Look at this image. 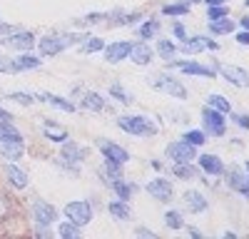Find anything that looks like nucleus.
<instances>
[{
  "mask_svg": "<svg viewBox=\"0 0 249 239\" xmlns=\"http://www.w3.org/2000/svg\"><path fill=\"white\" fill-rule=\"evenodd\" d=\"M117 127L130 135H137V137H152L160 132V127L144 115H122L117 120Z\"/></svg>",
  "mask_w": 249,
  "mask_h": 239,
  "instance_id": "1",
  "label": "nucleus"
},
{
  "mask_svg": "<svg viewBox=\"0 0 249 239\" xmlns=\"http://www.w3.org/2000/svg\"><path fill=\"white\" fill-rule=\"evenodd\" d=\"M65 217L70 219L72 224H77V227H85V224H90L92 222V217H95V212H92V205L88 202V199H72V202H68L65 205Z\"/></svg>",
  "mask_w": 249,
  "mask_h": 239,
  "instance_id": "2",
  "label": "nucleus"
},
{
  "mask_svg": "<svg viewBox=\"0 0 249 239\" xmlns=\"http://www.w3.org/2000/svg\"><path fill=\"white\" fill-rule=\"evenodd\" d=\"M72 43H77L75 35H45L43 40H37V48L43 57H53V55H60L65 48H70Z\"/></svg>",
  "mask_w": 249,
  "mask_h": 239,
  "instance_id": "3",
  "label": "nucleus"
},
{
  "mask_svg": "<svg viewBox=\"0 0 249 239\" xmlns=\"http://www.w3.org/2000/svg\"><path fill=\"white\" fill-rule=\"evenodd\" d=\"M152 87L160 90V92H164V95H170V97H175V100H187V90H184V85L179 83L177 77L167 75V72L155 75V77H152Z\"/></svg>",
  "mask_w": 249,
  "mask_h": 239,
  "instance_id": "4",
  "label": "nucleus"
},
{
  "mask_svg": "<svg viewBox=\"0 0 249 239\" xmlns=\"http://www.w3.org/2000/svg\"><path fill=\"white\" fill-rule=\"evenodd\" d=\"M202 125H204V135H212V137H222L227 132V120H224V112L214 110L207 105L202 110Z\"/></svg>",
  "mask_w": 249,
  "mask_h": 239,
  "instance_id": "5",
  "label": "nucleus"
},
{
  "mask_svg": "<svg viewBox=\"0 0 249 239\" xmlns=\"http://www.w3.org/2000/svg\"><path fill=\"white\" fill-rule=\"evenodd\" d=\"M30 209H33V219H35L37 229H50L57 222V209L50 202H45V199H35Z\"/></svg>",
  "mask_w": 249,
  "mask_h": 239,
  "instance_id": "6",
  "label": "nucleus"
},
{
  "mask_svg": "<svg viewBox=\"0 0 249 239\" xmlns=\"http://www.w3.org/2000/svg\"><path fill=\"white\" fill-rule=\"evenodd\" d=\"M214 70L227 80L230 85L234 87H249V72L244 68H237V65H224V63H217Z\"/></svg>",
  "mask_w": 249,
  "mask_h": 239,
  "instance_id": "7",
  "label": "nucleus"
},
{
  "mask_svg": "<svg viewBox=\"0 0 249 239\" xmlns=\"http://www.w3.org/2000/svg\"><path fill=\"white\" fill-rule=\"evenodd\" d=\"M164 154H167V159H172V162H192V159H197L195 145L184 142V139H179V142H172V145H167Z\"/></svg>",
  "mask_w": 249,
  "mask_h": 239,
  "instance_id": "8",
  "label": "nucleus"
},
{
  "mask_svg": "<svg viewBox=\"0 0 249 239\" xmlns=\"http://www.w3.org/2000/svg\"><path fill=\"white\" fill-rule=\"evenodd\" d=\"M219 45L214 43V40H210V37H204V35H195V37H187V40H182V52L184 55H199V52H204V50H217Z\"/></svg>",
  "mask_w": 249,
  "mask_h": 239,
  "instance_id": "9",
  "label": "nucleus"
},
{
  "mask_svg": "<svg viewBox=\"0 0 249 239\" xmlns=\"http://www.w3.org/2000/svg\"><path fill=\"white\" fill-rule=\"evenodd\" d=\"M167 65L182 70L184 75H199V77H210V80L217 75L214 68H204V65H199V63H192V60L187 63V60H175V57H172V60H167Z\"/></svg>",
  "mask_w": 249,
  "mask_h": 239,
  "instance_id": "10",
  "label": "nucleus"
},
{
  "mask_svg": "<svg viewBox=\"0 0 249 239\" xmlns=\"http://www.w3.org/2000/svg\"><path fill=\"white\" fill-rule=\"evenodd\" d=\"M60 159H65V165H68L72 172H77V165L85 159V150L77 147L72 139H65V142H62V147H60Z\"/></svg>",
  "mask_w": 249,
  "mask_h": 239,
  "instance_id": "11",
  "label": "nucleus"
},
{
  "mask_svg": "<svg viewBox=\"0 0 249 239\" xmlns=\"http://www.w3.org/2000/svg\"><path fill=\"white\" fill-rule=\"evenodd\" d=\"M130 48H132L130 40H115V43H110V45L102 48V52H105V60H107V63L117 65V63H122V60H127Z\"/></svg>",
  "mask_w": 249,
  "mask_h": 239,
  "instance_id": "12",
  "label": "nucleus"
},
{
  "mask_svg": "<svg viewBox=\"0 0 249 239\" xmlns=\"http://www.w3.org/2000/svg\"><path fill=\"white\" fill-rule=\"evenodd\" d=\"M227 185H230L232 192H237V194L249 199V174L242 172L239 167H232L230 172H227Z\"/></svg>",
  "mask_w": 249,
  "mask_h": 239,
  "instance_id": "13",
  "label": "nucleus"
},
{
  "mask_svg": "<svg viewBox=\"0 0 249 239\" xmlns=\"http://www.w3.org/2000/svg\"><path fill=\"white\" fill-rule=\"evenodd\" d=\"M150 192L152 199H157V202H170L172 199V185H170V179H162V177H155L147 182V187H144Z\"/></svg>",
  "mask_w": 249,
  "mask_h": 239,
  "instance_id": "14",
  "label": "nucleus"
},
{
  "mask_svg": "<svg viewBox=\"0 0 249 239\" xmlns=\"http://www.w3.org/2000/svg\"><path fill=\"white\" fill-rule=\"evenodd\" d=\"M3 43L10 48V50H23V52H30L33 45H35V35L28 33V30H18L13 35H8V40H3Z\"/></svg>",
  "mask_w": 249,
  "mask_h": 239,
  "instance_id": "15",
  "label": "nucleus"
},
{
  "mask_svg": "<svg viewBox=\"0 0 249 239\" xmlns=\"http://www.w3.org/2000/svg\"><path fill=\"white\" fill-rule=\"evenodd\" d=\"M97 147H100V152H102V157L105 159H112V162H120V165H124L130 159V152L124 150V147H120V145H115V142H107V139H100L97 142Z\"/></svg>",
  "mask_w": 249,
  "mask_h": 239,
  "instance_id": "16",
  "label": "nucleus"
},
{
  "mask_svg": "<svg viewBox=\"0 0 249 239\" xmlns=\"http://www.w3.org/2000/svg\"><path fill=\"white\" fill-rule=\"evenodd\" d=\"M3 172H5V177H8V185L10 187H15V189H25L28 187V172L25 170H20L15 162H5L3 165Z\"/></svg>",
  "mask_w": 249,
  "mask_h": 239,
  "instance_id": "17",
  "label": "nucleus"
},
{
  "mask_svg": "<svg viewBox=\"0 0 249 239\" xmlns=\"http://www.w3.org/2000/svg\"><path fill=\"white\" fill-rule=\"evenodd\" d=\"M197 167L202 170V174H210V177L224 174V162L217 154H202V157H197Z\"/></svg>",
  "mask_w": 249,
  "mask_h": 239,
  "instance_id": "18",
  "label": "nucleus"
},
{
  "mask_svg": "<svg viewBox=\"0 0 249 239\" xmlns=\"http://www.w3.org/2000/svg\"><path fill=\"white\" fill-rule=\"evenodd\" d=\"M182 199H184V207L190 209L192 214H202V212H207V207H210L207 197H204L202 192H197V189H187V192L182 194Z\"/></svg>",
  "mask_w": 249,
  "mask_h": 239,
  "instance_id": "19",
  "label": "nucleus"
},
{
  "mask_svg": "<svg viewBox=\"0 0 249 239\" xmlns=\"http://www.w3.org/2000/svg\"><path fill=\"white\" fill-rule=\"evenodd\" d=\"M135 65H150L152 57H155V50L147 45V43H132L130 48V55H127Z\"/></svg>",
  "mask_w": 249,
  "mask_h": 239,
  "instance_id": "20",
  "label": "nucleus"
},
{
  "mask_svg": "<svg viewBox=\"0 0 249 239\" xmlns=\"http://www.w3.org/2000/svg\"><path fill=\"white\" fill-rule=\"evenodd\" d=\"M40 65H43V60L30 55V52H23L20 57L13 60V72H25V70H37Z\"/></svg>",
  "mask_w": 249,
  "mask_h": 239,
  "instance_id": "21",
  "label": "nucleus"
},
{
  "mask_svg": "<svg viewBox=\"0 0 249 239\" xmlns=\"http://www.w3.org/2000/svg\"><path fill=\"white\" fill-rule=\"evenodd\" d=\"M37 97L43 100V102H48V105H53V107L62 110V112H75V110H77V107H75V102H70V100L60 97V95H55V92H40Z\"/></svg>",
  "mask_w": 249,
  "mask_h": 239,
  "instance_id": "22",
  "label": "nucleus"
},
{
  "mask_svg": "<svg viewBox=\"0 0 249 239\" xmlns=\"http://www.w3.org/2000/svg\"><path fill=\"white\" fill-rule=\"evenodd\" d=\"M0 142H25V139L10 120H0Z\"/></svg>",
  "mask_w": 249,
  "mask_h": 239,
  "instance_id": "23",
  "label": "nucleus"
},
{
  "mask_svg": "<svg viewBox=\"0 0 249 239\" xmlns=\"http://www.w3.org/2000/svg\"><path fill=\"white\" fill-rule=\"evenodd\" d=\"M43 135L50 139V142H60V145L68 139V130L60 127V125H55L53 120H45V122H43Z\"/></svg>",
  "mask_w": 249,
  "mask_h": 239,
  "instance_id": "24",
  "label": "nucleus"
},
{
  "mask_svg": "<svg viewBox=\"0 0 249 239\" xmlns=\"http://www.w3.org/2000/svg\"><path fill=\"white\" fill-rule=\"evenodd\" d=\"M112 192L117 194V199H124V202H130V197L137 192V185L135 182H127V179H112Z\"/></svg>",
  "mask_w": 249,
  "mask_h": 239,
  "instance_id": "25",
  "label": "nucleus"
},
{
  "mask_svg": "<svg viewBox=\"0 0 249 239\" xmlns=\"http://www.w3.org/2000/svg\"><path fill=\"white\" fill-rule=\"evenodd\" d=\"M172 172H175V177H179V179H199V174H202V170L195 167L192 162H175Z\"/></svg>",
  "mask_w": 249,
  "mask_h": 239,
  "instance_id": "26",
  "label": "nucleus"
},
{
  "mask_svg": "<svg viewBox=\"0 0 249 239\" xmlns=\"http://www.w3.org/2000/svg\"><path fill=\"white\" fill-rule=\"evenodd\" d=\"M23 152H25V142H0V154L5 159H10V162L20 159Z\"/></svg>",
  "mask_w": 249,
  "mask_h": 239,
  "instance_id": "27",
  "label": "nucleus"
},
{
  "mask_svg": "<svg viewBox=\"0 0 249 239\" xmlns=\"http://www.w3.org/2000/svg\"><path fill=\"white\" fill-rule=\"evenodd\" d=\"M107 212L115 217V219H132V209H130V205L124 202V199H115V202H110L107 205Z\"/></svg>",
  "mask_w": 249,
  "mask_h": 239,
  "instance_id": "28",
  "label": "nucleus"
},
{
  "mask_svg": "<svg viewBox=\"0 0 249 239\" xmlns=\"http://www.w3.org/2000/svg\"><path fill=\"white\" fill-rule=\"evenodd\" d=\"M234 20H230V17H219V20H210V33L212 35H230V33H234Z\"/></svg>",
  "mask_w": 249,
  "mask_h": 239,
  "instance_id": "29",
  "label": "nucleus"
},
{
  "mask_svg": "<svg viewBox=\"0 0 249 239\" xmlns=\"http://www.w3.org/2000/svg\"><path fill=\"white\" fill-rule=\"evenodd\" d=\"M80 105L85 110H92V112H102L105 110V100H102V95H97V92H85Z\"/></svg>",
  "mask_w": 249,
  "mask_h": 239,
  "instance_id": "30",
  "label": "nucleus"
},
{
  "mask_svg": "<svg viewBox=\"0 0 249 239\" xmlns=\"http://www.w3.org/2000/svg\"><path fill=\"white\" fill-rule=\"evenodd\" d=\"M110 97H112V100H117L120 105H132V102H135L132 92H127L120 83H112V85H110Z\"/></svg>",
  "mask_w": 249,
  "mask_h": 239,
  "instance_id": "31",
  "label": "nucleus"
},
{
  "mask_svg": "<svg viewBox=\"0 0 249 239\" xmlns=\"http://www.w3.org/2000/svg\"><path fill=\"white\" fill-rule=\"evenodd\" d=\"M207 105H210V107H214V110H219V112H232V102H230V100H227L224 95H219V92H214V95H210V97H207Z\"/></svg>",
  "mask_w": 249,
  "mask_h": 239,
  "instance_id": "32",
  "label": "nucleus"
},
{
  "mask_svg": "<svg viewBox=\"0 0 249 239\" xmlns=\"http://www.w3.org/2000/svg\"><path fill=\"white\" fill-rule=\"evenodd\" d=\"M157 33H160V20H155V17L144 20V25H140V30H137V35L142 40H152Z\"/></svg>",
  "mask_w": 249,
  "mask_h": 239,
  "instance_id": "33",
  "label": "nucleus"
},
{
  "mask_svg": "<svg viewBox=\"0 0 249 239\" xmlns=\"http://www.w3.org/2000/svg\"><path fill=\"white\" fill-rule=\"evenodd\" d=\"M102 48H105V40H100V37H85V40H82V45H80V50L85 55L102 52Z\"/></svg>",
  "mask_w": 249,
  "mask_h": 239,
  "instance_id": "34",
  "label": "nucleus"
},
{
  "mask_svg": "<svg viewBox=\"0 0 249 239\" xmlns=\"http://www.w3.org/2000/svg\"><path fill=\"white\" fill-rule=\"evenodd\" d=\"M57 234H60L62 239H80V227L72 224L70 219H68V222H62V224L57 227Z\"/></svg>",
  "mask_w": 249,
  "mask_h": 239,
  "instance_id": "35",
  "label": "nucleus"
},
{
  "mask_svg": "<svg viewBox=\"0 0 249 239\" xmlns=\"http://www.w3.org/2000/svg\"><path fill=\"white\" fill-rule=\"evenodd\" d=\"M157 55L162 60H172L177 55V45L170 43V40H160V43H157Z\"/></svg>",
  "mask_w": 249,
  "mask_h": 239,
  "instance_id": "36",
  "label": "nucleus"
},
{
  "mask_svg": "<svg viewBox=\"0 0 249 239\" xmlns=\"http://www.w3.org/2000/svg\"><path fill=\"white\" fill-rule=\"evenodd\" d=\"M190 13V3H175V5H164L162 15H172V17H182Z\"/></svg>",
  "mask_w": 249,
  "mask_h": 239,
  "instance_id": "37",
  "label": "nucleus"
},
{
  "mask_svg": "<svg viewBox=\"0 0 249 239\" xmlns=\"http://www.w3.org/2000/svg\"><path fill=\"white\" fill-rule=\"evenodd\" d=\"M182 139H184V142H190V145H195V147H199V145L207 142V135L202 130H190V132L182 135Z\"/></svg>",
  "mask_w": 249,
  "mask_h": 239,
  "instance_id": "38",
  "label": "nucleus"
},
{
  "mask_svg": "<svg viewBox=\"0 0 249 239\" xmlns=\"http://www.w3.org/2000/svg\"><path fill=\"white\" fill-rule=\"evenodd\" d=\"M164 224H167L170 229H182V227H184V219H182V214H179V212L170 209L167 214H164Z\"/></svg>",
  "mask_w": 249,
  "mask_h": 239,
  "instance_id": "39",
  "label": "nucleus"
},
{
  "mask_svg": "<svg viewBox=\"0 0 249 239\" xmlns=\"http://www.w3.org/2000/svg\"><path fill=\"white\" fill-rule=\"evenodd\" d=\"M8 100H15V102H20V105H33L35 95H30V92H10Z\"/></svg>",
  "mask_w": 249,
  "mask_h": 239,
  "instance_id": "40",
  "label": "nucleus"
},
{
  "mask_svg": "<svg viewBox=\"0 0 249 239\" xmlns=\"http://www.w3.org/2000/svg\"><path fill=\"white\" fill-rule=\"evenodd\" d=\"M105 172H107L112 179H120V177H122V165H120V162H112V159H105Z\"/></svg>",
  "mask_w": 249,
  "mask_h": 239,
  "instance_id": "41",
  "label": "nucleus"
},
{
  "mask_svg": "<svg viewBox=\"0 0 249 239\" xmlns=\"http://www.w3.org/2000/svg\"><path fill=\"white\" fill-rule=\"evenodd\" d=\"M230 15V10H227L224 5H212V8H207V17L210 20H219V17H227Z\"/></svg>",
  "mask_w": 249,
  "mask_h": 239,
  "instance_id": "42",
  "label": "nucleus"
},
{
  "mask_svg": "<svg viewBox=\"0 0 249 239\" xmlns=\"http://www.w3.org/2000/svg\"><path fill=\"white\" fill-rule=\"evenodd\" d=\"M102 17H107V15H105V13H90V15H85V17H82L77 25H95V23H100Z\"/></svg>",
  "mask_w": 249,
  "mask_h": 239,
  "instance_id": "43",
  "label": "nucleus"
},
{
  "mask_svg": "<svg viewBox=\"0 0 249 239\" xmlns=\"http://www.w3.org/2000/svg\"><path fill=\"white\" fill-rule=\"evenodd\" d=\"M8 214H10V199L0 194V222H3V219H8Z\"/></svg>",
  "mask_w": 249,
  "mask_h": 239,
  "instance_id": "44",
  "label": "nucleus"
},
{
  "mask_svg": "<svg viewBox=\"0 0 249 239\" xmlns=\"http://www.w3.org/2000/svg\"><path fill=\"white\" fill-rule=\"evenodd\" d=\"M232 120L242 127V130H249V115L247 112H242V115H232Z\"/></svg>",
  "mask_w": 249,
  "mask_h": 239,
  "instance_id": "45",
  "label": "nucleus"
},
{
  "mask_svg": "<svg viewBox=\"0 0 249 239\" xmlns=\"http://www.w3.org/2000/svg\"><path fill=\"white\" fill-rule=\"evenodd\" d=\"M172 33H175V37H177V40H187V30H184V25H182V23H175Z\"/></svg>",
  "mask_w": 249,
  "mask_h": 239,
  "instance_id": "46",
  "label": "nucleus"
},
{
  "mask_svg": "<svg viewBox=\"0 0 249 239\" xmlns=\"http://www.w3.org/2000/svg\"><path fill=\"white\" fill-rule=\"evenodd\" d=\"M0 72H13V60L0 55Z\"/></svg>",
  "mask_w": 249,
  "mask_h": 239,
  "instance_id": "47",
  "label": "nucleus"
},
{
  "mask_svg": "<svg viewBox=\"0 0 249 239\" xmlns=\"http://www.w3.org/2000/svg\"><path fill=\"white\" fill-rule=\"evenodd\" d=\"M13 33H18V28H15V25H8V23H0V35H13Z\"/></svg>",
  "mask_w": 249,
  "mask_h": 239,
  "instance_id": "48",
  "label": "nucleus"
},
{
  "mask_svg": "<svg viewBox=\"0 0 249 239\" xmlns=\"http://www.w3.org/2000/svg\"><path fill=\"white\" fill-rule=\"evenodd\" d=\"M137 237H142V239H155L157 234L150 232V229H144V227H137Z\"/></svg>",
  "mask_w": 249,
  "mask_h": 239,
  "instance_id": "49",
  "label": "nucleus"
},
{
  "mask_svg": "<svg viewBox=\"0 0 249 239\" xmlns=\"http://www.w3.org/2000/svg\"><path fill=\"white\" fill-rule=\"evenodd\" d=\"M237 43H239V45H249V30L237 33Z\"/></svg>",
  "mask_w": 249,
  "mask_h": 239,
  "instance_id": "50",
  "label": "nucleus"
},
{
  "mask_svg": "<svg viewBox=\"0 0 249 239\" xmlns=\"http://www.w3.org/2000/svg\"><path fill=\"white\" fill-rule=\"evenodd\" d=\"M204 3H207V8H212V5H224L227 0H204Z\"/></svg>",
  "mask_w": 249,
  "mask_h": 239,
  "instance_id": "51",
  "label": "nucleus"
},
{
  "mask_svg": "<svg viewBox=\"0 0 249 239\" xmlns=\"http://www.w3.org/2000/svg\"><path fill=\"white\" fill-rule=\"evenodd\" d=\"M0 120H13V115H10L8 110H3V107H0Z\"/></svg>",
  "mask_w": 249,
  "mask_h": 239,
  "instance_id": "52",
  "label": "nucleus"
},
{
  "mask_svg": "<svg viewBox=\"0 0 249 239\" xmlns=\"http://www.w3.org/2000/svg\"><path fill=\"white\" fill-rule=\"evenodd\" d=\"M239 25H242V28H244V30H249V15H247V17H242V20H239Z\"/></svg>",
  "mask_w": 249,
  "mask_h": 239,
  "instance_id": "53",
  "label": "nucleus"
},
{
  "mask_svg": "<svg viewBox=\"0 0 249 239\" xmlns=\"http://www.w3.org/2000/svg\"><path fill=\"white\" fill-rule=\"evenodd\" d=\"M244 172L249 174V159H247V162H244Z\"/></svg>",
  "mask_w": 249,
  "mask_h": 239,
  "instance_id": "54",
  "label": "nucleus"
},
{
  "mask_svg": "<svg viewBox=\"0 0 249 239\" xmlns=\"http://www.w3.org/2000/svg\"><path fill=\"white\" fill-rule=\"evenodd\" d=\"M244 5H247V8H249V0H244Z\"/></svg>",
  "mask_w": 249,
  "mask_h": 239,
  "instance_id": "55",
  "label": "nucleus"
}]
</instances>
